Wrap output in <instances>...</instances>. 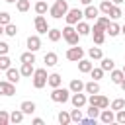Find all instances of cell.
Here are the masks:
<instances>
[{
	"mask_svg": "<svg viewBox=\"0 0 125 125\" xmlns=\"http://www.w3.org/2000/svg\"><path fill=\"white\" fill-rule=\"evenodd\" d=\"M74 27H76V31H78V35H80V37H86V35H90V33H92V27H90V23H88V21H82V20H80Z\"/></svg>",
	"mask_w": 125,
	"mask_h": 125,
	"instance_id": "15",
	"label": "cell"
},
{
	"mask_svg": "<svg viewBox=\"0 0 125 125\" xmlns=\"http://www.w3.org/2000/svg\"><path fill=\"white\" fill-rule=\"evenodd\" d=\"M47 84H49L51 88H57V86H61V84H62V78H61V74H57V72L49 74V76H47Z\"/></svg>",
	"mask_w": 125,
	"mask_h": 125,
	"instance_id": "22",
	"label": "cell"
},
{
	"mask_svg": "<svg viewBox=\"0 0 125 125\" xmlns=\"http://www.w3.org/2000/svg\"><path fill=\"white\" fill-rule=\"evenodd\" d=\"M82 18H84V12L80 8H68V12L64 14V20H66L68 25H76Z\"/></svg>",
	"mask_w": 125,
	"mask_h": 125,
	"instance_id": "5",
	"label": "cell"
},
{
	"mask_svg": "<svg viewBox=\"0 0 125 125\" xmlns=\"http://www.w3.org/2000/svg\"><path fill=\"white\" fill-rule=\"evenodd\" d=\"M119 86H121V90H123V92H125V78H123V80H121V82H119Z\"/></svg>",
	"mask_w": 125,
	"mask_h": 125,
	"instance_id": "48",
	"label": "cell"
},
{
	"mask_svg": "<svg viewBox=\"0 0 125 125\" xmlns=\"http://www.w3.org/2000/svg\"><path fill=\"white\" fill-rule=\"evenodd\" d=\"M88 104H90V105H96V107H100V109H105V107H109V100H107L105 96H102L100 92H98V94H90V98H88Z\"/></svg>",
	"mask_w": 125,
	"mask_h": 125,
	"instance_id": "6",
	"label": "cell"
},
{
	"mask_svg": "<svg viewBox=\"0 0 125 125\" xmlns=\"http://www.w3.org/2000/svg\"><path fill=\"white\" fill-rule=\"evenodd\" d=\"M33 62H21V68H20V74L21 76H25V78H31V74H33Z\"/></svg>",
	"mask_w": 125,
	"mask_h": 125,
	"instance_id": "21",
	"label": "cell"
},
{
	"mask_svg": "<svg viewBox=\"0 0 125 125\" xmlns=\"http://www.w3.org/2000/svg\"><path fill=\"white\" fill-rule=\"evenodd\" d=\"M33 25H35V31H37V33H45V35H47V31H49V23H47L45 16L37 14L35 20H33Z\"/></svg>",
	"mask_w": 125,
	"mask_h": 125,
	"instance_id": "8",
	"label": "cell"
},
{
	"mask_svg": "<svg viewBox=\"0 0 125 125\" xmlns=\"http://www.w3.org/2000/svg\"><path fill=\"white\" fill-rule=\"evenodd\" d=\"M107 23H109V18H107V16H98V18L94 20V27H92V31H105Z\"/></svg>",
	"mask_w": 125,
	"mask_h": 125,
	"instance_id": "12",
	"label": "cell"
},
{
	"mask_svg": "<svg viewBox=\"0 0 125 125\" xmlns=\"http://www.w3.org/2000/svg\"><path fill=\"white\" fill-rule=\"evenodd\" d=\"M100 61H102V62H100V66L104 68V72H109V70H113V68H115V62H113V59H107V57H102Z\"/></svg>",
	"mask_w": 125,
	"mask_h": 125,
	"instance_id": "25",
	"label": "cell"
},
{
	"mask_svg": "<svg viewBox=\"0 0 125 125\" xmlns=\"http://www.w3.org/2000/svg\"><path fill=\"white\" fill-rule=\"evenodd\" d=\"M111 6H113V4H111V0H104V2L98 6V8H100V14L107 16V14H109V10H111Z\"/></svg>",
	"mask_w": 125,
	"mask_h": 125,
	"instance_id": "36",
	"label": "cell"
},
{
	"mask_svg": "<svg viewBox=\"0 0 125 125\" xmlns=\"http://www.w3.org/2000/svg\"><path fill=\"white\" fill-rule=\"evenodd\" d=\"M98 117H100V121H102V123H115V111H113L111 107H109V109H107V107H105V109H102Z\"/></svg>",
	"mask_w": 125,
	"mask_h": 125,
	"instance_id": "13",
	"label": "cell"
},
{
	"mask_svg": "<svg viewBox=\"0 0 125 125\" xmlns=\"http://www.w3.org/2000/svg\"><path fill=\"white\" fill-rule=\"evenodd\" d=\"M100 107H96V105H90L88 107V117H92V119H98V115H100Z\"/></svg>",
	"mask_w": 125,
	"mask_h": 125,
	"instance_id": "42",
	"label": "cell"
},
{
	"mask_svg": "<svg viewBox=\"0 0 125 125\" xmlns=\"http://www.w3.org/2000/svg\"><path fill=\"white\" fill-rule=\"evenodd\" d=\"M10 123V113L6 109H0V125H8Z\"/></svg>",
	"mask_w": 125,
	"mask_h": 125,
	"instance_id": "44",
	"label": "cell"
},
{
	"mask_svg": "<svg viewBox=\"0 0 125 125\" xmlns=\"http://www.w3.org/2000/svg\"><path fill=\"white\" fill-rule=\"evenodd\" d=\"M115 123L125 125V107H123V109H119V111H115Z\"/></svg>",
	"mask_w": 125,
	"mask_h": 125,
	"instance_id": "45",
	"label": "cell"
},
{
	"mask_svg": "<svg viewBox=\"0 0 125 125\" xmlns=\"http://www.w3.org/2000/svg\"><path fill=\"white\" fill-rule=\"evenodd\" d=\"M47 70L45 68H35L33 70V74H31V82H33V88H37V90H41V88H45L47 86Z\"/></svg>",
	"mask_w": 125,
	"mask_h": 125,
	"instance_id": "3",
	"label": "cell"
},
{
	"mask_svg": "<svg viewBox=\"0 0 125 125\" xmlns=\"http://www.w3.org/2000/svg\"><path fill=\"white\" fill-rule=\"evenodd\" d=\"M92 66H94V64H92V61H88V59H80V61H78V70H80L82 74H88V72L92 70Z\"/></svg>",
	"mask_w": 125,
	"mask_h": 125,
	"instance_id": "20",
	"label": "cell"
},
{
	"mask_svg": "<svg viewBox=\"0 0 125 125\" xmlns=\"http://www.w3.org/2000/svg\"><path fill=\"white\" fill-rule=\"evenodd\" d=\"M16 8H18V12L25 14V12L31 8V2H29V0H16Z\"/></svg>",
	"mask_w": 125,
	"mask_h": 125,
	"instance_id": "32",
	"label": "cell"
},
{
	"mask_svg": "<svg viewBox=\"0 0 125 125\" xmlns=\"http://www.w3.org/2000/svg\"><path fill=\"white\" fill-rule=\"evenodd\" d=\"M61 33H62V39H64L68 45H78L80 35H78V31H76V27H74V25H68V23H66V27H62V29H61Z\"/></svg>",
	"mask_w": 125,
	"mask_h": 125,
	"instance_id": "2",
	"label": "cell"
},
{
	"mask_svg": "<svg viewBox=\"0 0 125 125\" xmlns=\"http://www.w3.org/2000/svg\"><path fill=\"white\" fill-rule=\"evenodd\" d=\"M80 4H84V6H88V4H92V0H80Z\"/></svg>",
	"mask_w": 125,
	"mask_h": 125,
	"instance_id": "49",
	"label": "cell"
},
{
	"mask_svg": "<svg viewBox=\"0 0 125 125\" xmlns=\"http://www.w3.org/2000/svg\"><path fill=\"white\" fill-rule=\"evenodd\" d=\"M109 107H111L113 111H119V109H123V107H125V100H123V98H115V100L109 104Z\"/></svg>",
	"mask_w": 125,
	"mask_h": 125,
	"instance_id": "35",
	"label": "cell"
},
{
	"mask_svg": "<svg viewBox=\"0 0 125 125\" xmlns=\"http://www.w3.org/2000/svg\"><path fill=\"white\" fill-rule=\"evenodd\" d=\"M88 74L92 76V80H100V78H104V68H102V66H98V68L92 66V70H90Z\"/></svg>",
	"mask_w": 125,
	"mask_h": 125,
	"instance_id": "40",
	"label": "cell"
},
{
	"mask_svg": "<svg viewBox=\"0 0 125 125\" xmlns=\"http://www.w3.org/2000/svg\"><path fill=\"white\" fill-rule=\"evenodd\" d=\"M20 61L21 62H35V53L33 51H25V53H21Z\"/></svg>",
	"mask_w": 125,
	"mask_h": 125,
	"instance_id": "39",
	"label": "cell"
},
{
	"mask_svg": "<svg viewBox=\"0 0 125 125\" xmlns=\"http://www.w3.org/2000/svg\"><path fill=\"white\" fill-rule=\"evenodd\" d=\"M64 57H66L68 61H72V62H78L80 59H84V49H82L80 45H70Z\"/></svg>",
	"mask_w": 125,
	"mask_h": 125,
	"instance_id": "7",
	"label": "cell"
},
{
	"mask_svg": "<svg viewBox=\"0 0 125 125\" xmlns=\"http://www.w3.org/2000/svg\"><path fill=\"white\" fill-rule=\"evenodd\" d=\"M88 57H90L92 61H100V59L104 57V53H102L100 47H90V49H88Z\"/></svg>",
	"mask_w": 125,
	"mask_h": 125,
	"instance_id": "30",
	"label": "cell"
},
{
	"mask_svg": "<svg viewBox=\"0 0 125 125\" xmlns=\"http://www.w3.org/2000/svg\"><path fill=\"white\" fill-rule=\"evenodd\" d=\"M43 62L47 64V66H55L57 62H59V57H57V53H45V57H43Z\"/></svg>",
	"mask_w": 125,
	"mask_h": 125,
	"instance_id": "24",
	"label": "cell"
},
{
	"mask_svg": "<svg viewBox=\"0 0 125 125\" xmlns=\"http://www.w3.org/2000/svg\"><path fill=\"white\" fill-rule=\"evenodd\" d=\"M4 72H6V80H10L12 84H18V82H20V76H21V74H20L18 68H12V66H10V68L4 70Z\"/></svg>",
	"mask_w": 125,
	"mask_h": 125,
	"instance_id": "18",
	"label": "cell"
},
{
	"mask_svg": "<svg viewBox=\"0 0 125 125\" xmlns=\"http://www.w3.org/2000/svg\"><path fill=\"white\" fill-rule=\"evenodd\" d=\"M82 12H84V18H86L88 21H94V20L100 16V8H98V6H92V4H88Z\"/></svg>",
	"mask_w": 125,
	"mask_h": 125,
	"instance_id": "11",
	"label": "cell"
},
{
	"mask_svg": "<svg viewBox=\"0 0 125 125\" xmlns=\"http://www.w3.org/2000/svg\"><path fill=\"white\" fill-rule=\"evenodd\" d=\"M2 33H4V25H0V35H2Z\"/></svg>",
	"mask_w": 125,
	"mask_h": 125,
	"instance_id": "52",
	"label": "cell"
},
{
	"mask_svg": "<svg viewBox=\"0 0 125 125\" xmlns=\"http://www.w3.org/2000/svg\"><path fill=\"white\" fill-rule=\"evenodd\" d=\"M70 104H72L74 107H84V105L88 104V98H86V94H82V92H74V94H70Z\"/></svg>",
	"mask_w": 125,
	"mask_h": 125,
	"instance_id": "10",
	"label": "cell"
},
{
	"mask_svg": "<svg viewBox=\"0 0 125 125\" xmlns=\"http://www.w3.org/2000/svg\"><path fill=\"white\" fill-rule=\"evenodd\" d=\"M111 20H119V18H123V10L117 6V4H113L111 6V10H109V14H107Z\"/></svg>",
	"mask_w": 125,
	"mask_h": 125,
	"instance_id": "31",
	"label": "cell"
},
{
	"mask_svg": "<svg viewBox=\"0 0 125 125\" xmlns=\"http://www.w3.org/2000/svg\"><path fill=\"white\" fill-rule=\"evenodd\" d=\"M23 117H25V113H23L21 109H14V111L10 113V123H21Z\"/></svg>",
	"mask_w": 125,
	"mask_h": 125,
	"instance_id": "27",
	"label": "cell"
},
{
	"mask_svg": "<svg viewBox=\"0 0 125 125\" xmlns=\"http://www.w3.org/2000/svg\"><path fill=\"white\" fill-rule=\"evenodd\" d=\"M51 100H53L55 104H66V102L70 100V90H68V88H62V86H57V88H53V92H51Z\"/></svg>",
	"mask_w": 125,
	"mask_h": 125,
	"instance_id": "4",
	"label": "cell"
},
{
	"mask_svg": "<svg viewBox=\"0 0 125 125\" xmlns=\"http://www.w3.org/2000/svg\"><path fill=\"white\" fill-rule=\"evenodd\" d=\"M47 37H49V41H53V43H57L61 37H62V33H61V29H55V27H49V31H47Z\"/></svg>",
	"mask_w": 125,
	"mask_h": 125,
	"instance_id": "29",
	"label": "cell"
},
{
	"mask_svg": "<svg viewBox=\"0 0 125 125\" xmlns=\"http://www.w3.org/2000/svg\"><path fill=\"white\" fill-rule=\"evenodd\" d=\"M123 2H125V0H111V4H117V6H119V4H123Z\"/></svg>",
	"mask_w": 125,
	"mask_h": 125,
	"instance_id": "50",
	"label": "cell"
},
{
	"mask_svg": "<svg viewBox=\"0 0 125 125\" xmlns=\"http://www.w3.org/2000/svg\"><path fill=\"white\" fill-rule=\"evenodd\" d=\"M4 2H8V4H16V0H4Z\"/></svg>",
	"mask_w": 125,
	"mask_h": 125,
	"instance_id": "51",
	"label": "cell"
},
{
	"mask_svg": "<svg viewBox=\"0 0 125 125\" xmlns=\"http://www.w3.org/2000/svg\"><path fill=\"white\" fill-rule=\"evenodd\" d=\"M66 12H68V2H66V0H57V2L49 8L51 18H55V20L64 18V14H66Z\"/></svg>",
	"mask_w": 125,
	"mask_h": 125,
	"instance_id": "1",
	"label": "cell"
},
{
	"mask_svg": "<svg viewBox=\"0 0 125 125\" xmlns=\"http://www.w3.org/2000/svg\"><path fill=\"white\" fill-rule=\"evenodd\" d=\"M20 109H21L25 115H31V113L37 109V105H35V102H31V100H23V102L20 104Z\"/></svg>",
	"mask_w": 125,
	"mask_h": 125,
	"instance_id": "17",
	"label": "cell"
},
{
	"mask_svg": "<svg viewBox=\"0 0 125 125\" xmlns=\"http://www.w3.org/2000/svg\"><path fill=\"white\" fill-rule=\"evenodd\" d=\"M92 37H94V43L96 45H102L105 41V31H92Z\"/></svg>",
	"mask_w": 125,
	"mask_h": 125,
	"instance_id": "38",
	"label": "cell"
},
{
	"mask_svg": "<svg viewBox=\"0 0 125 125\" xmlns=\"http://www.w3.org/2000/svg\"><path fill=\"white\" fill-rule=\"evenodd\" d=\"M33 8H35V14H41V16H45V14L49 12V6H47V0H39V2H37V4L33 6Z\"/></svg>",
	"mask_w": 125,
	"mask_h": 125,
	"instance_id": "28",
	"label": "cell"
},
{
	"mask_svg": "<svg viewBox=\"0 0 125 125\" xmlns=\"http://www.w3.org/2000/svg\"><path fill=\"white\" fill-rule=\"evenodd\" d=\"M31 123H33V125H43V119H41V117H33Z\"/></svg>",
	"mask_w": 125,
	"mask_h": 125,
	"instance_id": "47",
	"label": "cell"
},
{
	"mask_svg": "<svg viewBox=\"0 0 125 125\" xmlns=\"http://www.w3.org/2000/svg\"><path fill=\"white\" fill-rule=\"evenodd\" d=\"M12 66V61L8 55H0V70H8Z\"/></svg>",
	"mask_w": 125,
	"mask_h": 125,
	"instance_id": "41",
	"label": "cell"
},
{
	"mask_svg": "<svg viewBox=\"0 0 125 125\" xmlns=\"http://www.w3.org/2000/svg\"><path fill=\"white\" fill-rule=\"evenodd\" d=\"M25 45H27V51H39L41 49V39H39V35H29L27 37V41H25Z\"/></svg>",
	"mask_w": 125,
	"mask_h": 125,
	"instance_id": "14",
	"label": "cell"
},
{
	"mask_svg": "<svg viewBox=\"0 0 125 125\" xmlns=\"http://www.w3.org/2000/svg\"><path fill=\"white\" fill-rule=\"evenodd\" d=\"M125 78V74H123V70H117V68H113V70H109V80L113 82V84H119L121 80Z\"/></svg>",
	"mask_w": 125,
	"mask_h": 125,
	"instance_id": "26",
	"label": "cell"
},
{
	"mask_svg": "<svg viewBox=\"0 0 125 125\" xmlns=\"http://www.w3.org/2000/svg\"><path fill=\"white\" fill-rule=\"evenodd\" d=\"M82 117H84V115H82L80 107H74V109L70 111V121H72V123H80V121H82Z\"/></svg>",
	"mask_w": 125,
	"mask_h": 125,
	"instance_id": "33",
	"label": "cell"
},
{
	"mask_svg": "<svg viewBox=\"0 0 125 125\" xmlns=\"http://www.w3.org/2000/svg\"><path fill=\"white\" fill-rule=\"evenodd\" d=\"M8 51H10V45L6 41H0V55H8Z\"/></svg>",
	"mask_w": 125,
	"mask_h": 125,
	"instance_id": "46",
	"label": "cell"
},
{
	"mask_svg": "<svg viewBox=\"0 0 125 125\" xmlns=\"http://www.w3.org/2000/svg\"><path fill=\"white\" fill-rule=\"evenodd\" d=\"M16 94V84H12L10 80H0V96H14Z\"/></svg>",
	"mask_w": 125,
	"mask_h": 125,
	"instance_id": "9",
	"label": "cell"
},
{
	"mask_svg": "<svg viewBox=\"0 0 125 125\" xmlns=\"http://www.w3.org/2000/svg\"><path fill=\"white\" fill-rule=\"evenodd\" d=\"M121 33H123V35H125V25H121Z\"/></svg>",
	"mask_w": 125,
	"mask_h": 125,
	"instance_id": "53",
	"label": "cell"
},
{
	"mask_svg": "<svg viewBox=\"0 0 125 125\" xmlns=\"http://www.w3.org/2000/svg\"><path fill=\"white\" fill-rule=\"evenodd\" d=\"M0 72H2V70H0Z\"/></svg>",
	"mask_w": 125,
	"mask_h": 125,
	"instance_id": "56",
	"label": "cell"
},
{
	"mask_svg": "<svg viewBox=\"0 0 125 125\" xmlns=\"http://www.w3.org/2000/svg\"><path fill=\"white\" fill-rule=\"evenodd\" d=\"M121 70H123V74H125V64H123V68H121Z\"/></svg>",
	"mask_w": 125,
	"mask_h": 125,
	"instance_id": "54",
	"label": "cell"
},
{
	"mask_svg": "<svg viewBox=\"0 0 125 125\" xmlns=\"http://www.w3.org/2000/svg\"><path fill=\"white\" fill-rule=\"evenodd\" d=\"M105 33H107L109 37H117V35L121 33V25H119L115 20H111V21L107 23V27H105Z\"/></svg>",
	"mask_w": 125,
	"mask_h": 125,
	"instance_id": "16",
	"label": "cell"
},
{
	"mask_svg": "<svg viewBox=\"0 0 125 125\" xmlns=\"http://www.w3.org/2000/svg\"><path fill=\"white\" fill-rule=\"evenodd\" d=\"M68 90H70V94H74V92H84V82H82L80 78H74V80H70Z\"/></svg>",
	"mask_w": 125,
	"mask_h": 125,
	"instance_id": "19",
	"label": "cell"
},
{
	"mask_svg": "<svg viewBox=\"0 0 125 125\" xmlns=\"http://www.w3.org/2000/svg\"><path fill=\"white\" fill-rule=\"evenodd\" d=\"M4 33H6L8 37H16V33H18V25H14V23L10 21L8 25H4Z\"/></svg>",
	"mask_w": 125,
	"mask_h": 125,
	"instance_id": "37",
	"label": "cell"
},
{
	"mask_svg": "<svg viewBox=\"0 0 125 125\" xmlns=\"http://www.w3.org/2000/svg\"><path fill=\"white\" fill-rule=\"evenodd\" d=\"M57 121H59L61 125H68V123H72V121H70V113H68V111H61V113L57 115Z\"/></svg>",
	"mask_w": 125,
	"mask_h": 125,
	"instance_id": "34",
	"label": "cell"
},
{
	"mask_svg": "<svg viewBox=\"0 0 125 125\" xmlns=\"http://www.w3.org/2000/svg\"><path fill=\"white\" fill-rule=\"evenodd\" d=\"M12 21V16L8 12H0V25H8Z\"/></svg>",
	"mask_w": 125,
	"mask_h": 125,
	"instance_id": "43",
	"label": "cell"
},
{
	"mask_svg": "<svg viewBox=\"0 0 125 125\" xmlns=\"http://www.w3.org/2000/svg\"><path fill=\"white\" fill-rule=\"evenodd\" d=\"M123 18H125V12H123Z\"/></svg>",
	"mask_w": 125,
	"mask_h": 125,
	"instance_id": "55",
	"label": "cell"
},
{
	"mask_svg": "<svg viewBox=\"0 0 125 125\" xmlns=\"http://www.w3.org/2000/svg\"><path fill=\"white\" fill-rule=\"evenodd\" d=\"M84 92H86V94H98V92H100V84H98V80H90V82H86V84H84Z\"/></svg>",
	"mask_w": 125,
	"mask_h": 125,
	"instance_id": "23",
	"label": "cell"
}]
</instances>
